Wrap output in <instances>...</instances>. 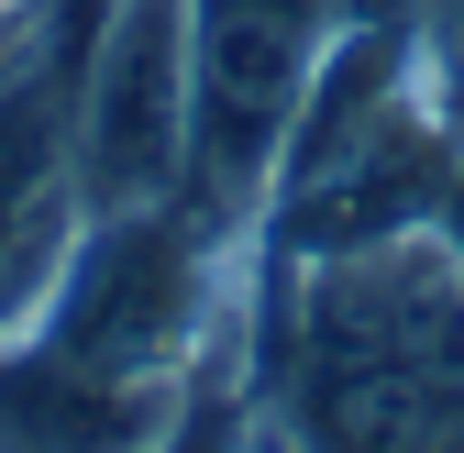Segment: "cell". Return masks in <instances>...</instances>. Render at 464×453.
Returning a JSON list of instances; mask_svg holds the SVG:
<instances>
[{"instance_id":"cell-1","label":"cell","mask_w":464,"mask_h":453,"mask_svg":"<svg viewBox=\"0 0 464 453\" xmlns=\"http://www.w3.org/2000/svg\"><path fill=\"white\" fill-rule=\"evenodd\" d=\"M276 387L299 453H464V255L420 221L276 265Z\"/></svg>"},{"instance_id":"cell-2","label":"cell","mask_w":464,"mask_h":453,"mask_svg":"<svg viewBox=\"0 0 464 453\" xmlns=\"http://www.w3.org/2000/svg\"><path fill=\"white\" fill-rule=\"evenodd\" d=\"M199 100V0H100L67 100V166L89 210H144L188 188Z\"/></svg>"},{"instance_id":"cell-3","label":"cell","mask_w":464,"mask_h":453,"mask_svg":"<svg viewBox=\"0 0 464 453\" xmlns=\"http://www.w3.org/2000/svg\"><path fill=\"white\" fill-rule=\"evenodd\" d=\"M188 410V376H122L67 343H0V453H155Z\"/></svg>"},{"instance_id":"cell-4","label":"cell","mask_w":464,"mask_h":453,"mask_svg":"<svg viewBox=\"0 0 464 453\" xmlns=\"http://www.w3.org/2000/svg\"><path fill=\"white\" fill-rule=\"evenodd\" d=\"M155 453H276V431H255V420H244V387H188L178 431H166Z\"/></svg>"},{"instance_id":"cell-5","label":"cell","mask_w":464,"mask_h":453,"mask_svg":"<svg viewBox=\"0 0 464 453\" xmlns=\"http://www.w3.org/2000/svg\"><path fill=\"white\" fill-rule=\"evenodd\" d=\"M431 233L464 255V144H453V178H442V210H431Z\"/></svg>"},{"instance_id":"cell-6","label":"cell","mask_w":464,"mask_h":453,"mask_svg":"<svg viewBox=\"0 0 464 453\" xmlns=\"http://www.w3.org/2000/svg\"><path fill=\"white\" fill-rule=\"evenodd\" d=\"M0 23H12V0H0Z\"/></svg>"}]
</instances>
